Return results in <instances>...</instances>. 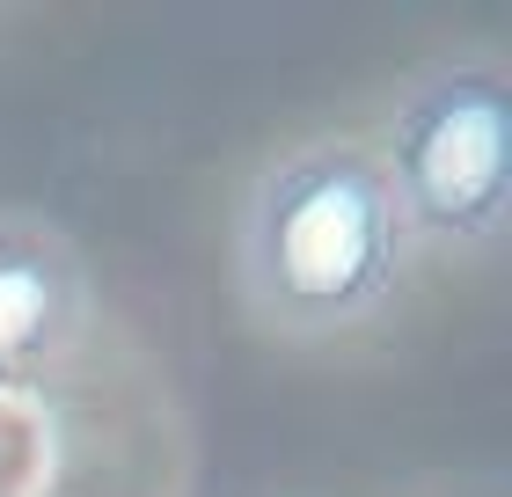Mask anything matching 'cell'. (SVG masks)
Returning <instances> with one entry per match:
<instances>
[{
  "label": "cell",
  "instance_id": "obj_1",
  "mask_svg": "<svg viewBox=\"0 0 512 497\" xmlns=\"http://www.w3.org/2000/svg\"><path fill=\"white\" fill-rule=\"evenodd\" d=\"M417 271L403 205L366 132H315L264 154L235 205V293L278 344L374 329Z\"/></svg>",
  "mask_w": 512,
  "mask_h": 497
},
{
  "label": "cell",
  "instance_id": "obj_2",
  "mask_svg": "<svg viewBox=\"0 0 512 497\" xmlns=\"http://www.w3.org/2000/svg\"><path fill=\"white\" fill-rule=\"evenodd\" d=\"M410 249L476 264L512 227V74L498 52H439L381 96L366 132Z\"/></svg>",
  "mask_w": 512,
  "mask_h": 497
},
{
  "label": "cell",
  "instance_id": "obj_3",
  "mask_svg": "<svg viewBox=\"0 0 512 497\" xmlns=\"http://www.w3.org/2000/svg\"><path fill=\"white\" fill-rule=\"evenodd\" d=\"M88 264L44 212H0V373H44L88 329Z\"/></svg>",
  "mask_w": 512,
  "mask_h": 497
}]
</instances>
